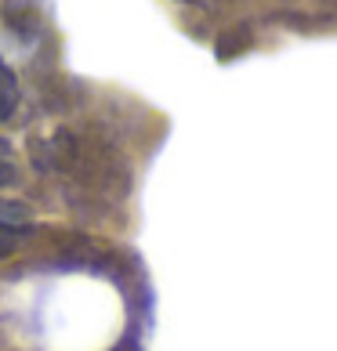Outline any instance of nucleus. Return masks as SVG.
<instances>
[{
    "mask_svg": "<svg viewBox=\"0 0 337 351\" xmlns=\"http://www.w3.org/2000/svg\"><path fill=\"white\" fill-rule=\"evenodd\" d=\"M15 109H19V80H15V73L0 62V123L11 120Z\"/></svg>",
    "mask_w": 337,
    "mask_h": 351,
    "instance_id": "f257e3e1",
    "label": "nucleus"
},
{
    "mask_svg": "<svg viewBox=\"0 0 337 351\" xmlns=\"http://www.w3.org/2000/svg\"><path fill=\"white\" fill-rule=\"evenodd\" d=\"M4 149H8V145H4V141H0V152H4Z\"/></svg>",
    "mask_w": 337,
    "mask_h": 351,
    "instance_id": "f03ea898",
    "label": "nucleus"
}]
</instances>
